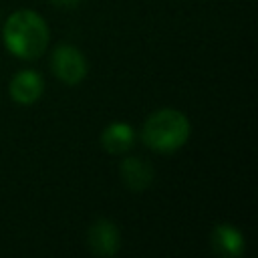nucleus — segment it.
<instances>
[{
    "label": "nucleus",
    "mask_w": 258,
    "mask_h": 258,
    "mask_svg": "<svg viewBox=\"0 0 258 258\" xmlns=\"http://www.w3.org/2000/svg\"><path fill=\"white\" fill-rule=\"evenodd\" d=\"M2 38L12 54L20 58H36L48 44V26L38 12L16 10L6 18Z\"/></svg>",
    "instance_id": "nucleus-1"
},
{
    "label": "nucleus",
    "mask_w": 258,
    "mask_h": 258,
    "mask_svg": "<svg viewBox=\"0 0 258 258\" xmlns=\"http://www.w3.org/2000/svg\"><path fill=\"white\" fill-rule=\"evenodd\" d=\"M143 141L149 149L169 153L179 149L189 137V121L181 111L159 109L143 123Z\"/></svg>",
    "instance_id": "nucleus-2"
},
{
    "label": "nucleus",
    "mask_w": 258,
    "mask_h": 258,
    "mask_svg": "<svg viewBox=\"0 0 258 258\" xmlns=\"http://www.w3.org/2000/svg\"><path fill=\"white\" fill-rule=\"evenodd\" d=\"M50 64L52 73L67 85H77L87 75V58L71 44H60L58 48H54Z\"/></svg>",
    "instance_id": "nucleus-3"
},
{
    "label": "nucleus",
    "mask_w": 258,
    "mask_h": 258,
    "mask_svg": "<svg viewBox=\"0 0 258 258\" xmlns=\"http://www.w3.org/2000/svg\"><path fill=\"white\" fill-rule=\"evenodd\" d=\"M87 240H89L91 252L97 256H113V254H117V250L121 246V234H119L117 226L105 218L91 224Z\"/></svg>",
    "instance_id": "nucleus-4"
},
{
    "label": "nucleus",
    "mask_w": 258,
    "mask_h": 258,
    "mask_svg": "<svg viewBox=\"0 0 258 258\" xmlns=\"http://www.w3.org/2000/svg\"><path fill=\"white\" fill-rule=\"evenodd\" d=\"M44 81L36 71H20L10 81V97L16 103L30 105L42 97Z\"/></svg>",
    "instance_id": "nucleus-5"
},
{
    "label": "nucleus",
    "mask_w": 258,
    "mask_h": 258,
    "mask_svg": "<svg viewBox=\"0 0 258 258\" xmlns=\"http://www.w3.org/2000/svg\"><path fill=\"white\" fill-rule=\"evenodd\" d=\"M212 248L220 256L238 258L244 252V236L230 224H218L212 230Z\"/></svg>",
    "instance_id": "nucleus-6"
},
{
    "label": "nucleus",
    "mask_w": 258,
    "mask_h": 258,
    "mask_svg": "<svg viewBox=\"0 0 258 258\" xmlns=\"http://www.w3.org/2000/svg\"><path fill=\"white\" fill-rule=\"evenodd\" d=\"M121 177H123V183L129 189L141 191V189L151 185V181H153V167L147 161H143L141 157H127L121 163Z\"/></svg>",
    "instance_id": "nucleus-7"
},
{
    "label": "nucleus",
    "mask_w": 258,
    "mask_h": 258,
    "mask_svg": "<svg viewBox=\"0 0 258 258\" xmlns=\"http://www.w3.org/2000/svg\"><path fill=\"white\" fill-rule=\"evenodd\" d=\"M133 129L127 123H111L101 135V143L109 153H125L133 145Z\"/></svg>",
    "instance_id": "nucleus-8"
},
{
    "label": "nucleus",
    "mask_w": 258,
    "mask_h": 258,
    "mask_svg": "<svg viewBox=\"0 0 258 258\" xmlns=\"http://www.w3.org/2000/svg\"><path fill=\"white\" fill-rule=\"evenodd\" d=\"M54 6H58V8H73V6H77L81 0H50Z\"/></svg>",
    "instance_id": "nucleus-9"
}]
</instances>
